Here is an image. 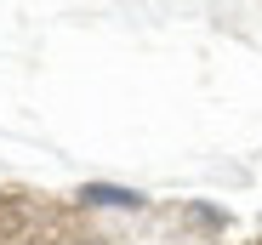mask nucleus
I'll return each instance as SVG.
<instances>
[{"mask_svg": "<svg viewBox=\"0 0 262 245\" xmlns=\"http://www.w3.org/2000/svg\"><path fill=\"white\" fill-rule=\"evenodd\" d=\"M63 234H69L63 206L23 188H0V245H63Z\"/></svg>", "mask_w": 262, "mask_h": 245, "instance_id": "obj_1", "label": "nucleus"}]
</instances>
